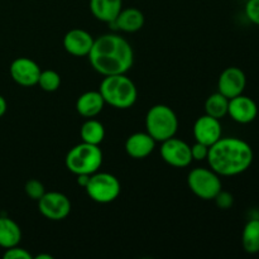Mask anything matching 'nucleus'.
<instances>
[{
  "mask_svg": "<svg viewBox=\"0 0 259 259\" xmlns=\"http://www.w3.org/2000/svg\"><path fill=\"white\" fill-rule=\"evenodd\" d=\"M88 57L94 70L100 75H121L133 66L134 51L125 38L115 33H106L94 40Z\"/></svg>",
  "mask_w": 259,
  "mask_h": 259,
  "instance_id": "nucleus-1",
  "label": "nucleus"
},
{
  "mask_svg": "<svg viewBox=\"0 0 259 259\" xmlns=\"http://www.w3.org/2000/svg\"><path fill=\"white\" fill-rule=\"evenodd\" d=\"M253 149L240 138H220L209 147L207 163L219 176H237L247 171L253 163Z\"/></svg>",
  "mask_w": 259,
  "mask_h": 259,
  "instance_id": "nucleus-2",
  "label": "nucleus"
},
{
  "mask_svg": "<svg viewBox=\"0 0 259 259\" xmlns=\"http://www.w3.org/2000/svg\"><path fill=\"white\" fill-rule=\"evenodd\" d=\"M99 93L108 105L115 109H129L138 99L137 86L125 73L105 76L101 81Z\"/></svg>",
  "mask_w": 259,
  "mask_h": 259,
  "instance_id": "nucleus-3",
  "label": "nucleus"
},
{
  "mask_svg": "<svg viewBox=\"0 0 259 259\" xmlns=\"http://www.w3.org/2000/svg\"><path fill=\"white\" fill-rule=\"evenodd\" d=\"M103 152L95 144L81 142L67 152L65 158L66 167L73 175H93L103 164Z\"/></svg>",
  "mask_w": 259,
  "mask_h": 259,
  "instance_id": "nucleus-4",
  "label": "nucleus"
},
{
  "mask_svg": "<svg viewBox=\"0 0 259 259\" xmlns=\"http://www.w3.org/2000/svg\"><path fill=\"white\" fill-rule=\"evenodd\" d=\"M179 118L172 108L164 104H157L146 115V132L156 142H163L176 136Z\"/></svg>",
  "mask_w": 259,
  "mask_h": 259,
  "instance_id": "nucleus-5",
  "label": "nucleus"
},
{
  "mask_svg": "<svg viewBox=\"0 0 259 259\" xmlns=\"http://www.w3.org/2000/svg\"><path fill=\"white\" fill-rule=\"evenodd\" d=\"M85 190L93 201L98 204H109L118 199L121 186L114 175L108 172H95L90 175Z\"/></svg>",
  "mask_w": 259,
  "mask_h": 259,
  "instance_id": "nucleus-6",
  "label": "nucleus"
},
{
  "mask_svg": "<svg viewBox=\"0 0 259 259\" xmlns=\"http://www.w3.org/2000/svg\"><path fill=\"white\" fill-rule=\"evenodd\" d=\"M187 185L192 194L201 200H214L223 190L220 176L211 168L197 167L187 176Z\"/></svg>",
  "mask_w": 259,
  "mask_h": 259,
  "instance_id": "nucleus-7",
  "label": "nucleus"
},
{
  "mask_svg": "<svg viewBox=\"0 0 259 259\" xmlns=\"http://www.w3.org/2000/svg\"><path fill=\"white\" fill-rule=\"evenodd\" d=\"M37 202L40 214L52 222L66 219L71 212L70 199L62 192L48 191Z\"/></svg>",
  "mask_w": 259,
  "mask_h": 259,
  "instance_id": "nucleus-8",
  "label": "nucleus"
},
{
  "mask_svg": "<svg viewBox=\"0 0 259 259\" xmlns=\"http://www.w3.org/2000/svg\"><path fill=\"white\" fill-rule=\"evenodd\" d=\"M161 143V157L169 166L184 168L194 161L191 156V147L186 142L172 137Z\"/></svg>",
  "mask_w": 259,
  "mask_h": 259,
  "instance_id": "nucleus-9",
  "label": "nucleus"
},
{
  "mask_svg": "<svg viewBox=\"0 0 259 259\" xmlns=\"http://www.w3.org/2000/svg\"><path fill=\"white\" fill-rule=\"evenodd\" d=\"M9 71L15 83L24 88H30L38 83L42 70L35 61L28 57H18L12 62Z\"/></svg>",
  "mask_w": 259,
  "mask_h": 259,
  "instance_id": "nucleus-10",
  "label": "nucleus"
},
{
  "mask_svg": "<svg viewBox=\"0 0 259 259\" xmlns=\"http://www.w3.org/2000/svg\"><path fill=\"white\" fill-rule=\"evenodd\" d=\"M247 86V76L239 67H228L220 73L218 91L228 99L242 95Z\"/></svg>",
  "mask_w": 259,
  "mask_h": 259,
  "instance_id": "nucleus-11",
  "label": "nucleus"
},
{
  "mask_svg": "<svg viewBox=\"0 0 259 259\" xmlns=\"http://www.w3.org/2000/svg\"><path fill=\"white\" fill-rule=\"evenodd\" d=\"M223 129L220 124V119L205 115L199 116L194 124V137L195 141L199 143L210 147L217 143L222 138Z\"/></svg>",
  "mask_w": 259,
  "mask_h": 259,
  "instance_id": "nucleus-12",
  "label": "nucleus"
},
{
  "mask_svg": "<svg viewBox=\"0 0 259 259\" xmlns=\"http://www.w3.org/2000/svg\"><path fill=\"white\" fill-rule=\"evenodd\" d=\"M228 115L239 124L252 123L258 115L257 103L252 98L243 95V94L229 99Z\"/></svg>",
  "mask_w": 259,
  "mask_h": 259,
  "instance_id": "nucleus-13",
  "label": "nucleus"
},
{
  "mask_svg": "<svg viewBox=\"0 0 259 259\" xmlns=\"http://www.w3.org/2000/svg\"><path fill=\"white\" fill-rule=\"evenodd\" d=\"M95 38L85 29L75 28L68 30L63 37V48L75 57H85L90 53Z\"/></svg>",
  "mask_w": 259,
  "mask_h": 259,
  "instance_id": "nucleus-14",
  "label": "nucleus"
},
{
  "mask_svg": "<svg viewBox=\"0 0 259 259\" xmlns=\"http://www.w3.org/2000/svg\"><path fill=\"white\" fill-rule=\"evenodd\" d=\"M157 142L147 132H138L128 137L124 148L126 154L134 159L147 158L156 148Z\"/></svg>",
  "mask_w": 259,
  "mask_h": 259,
  "instance_id": "nucleus-15",
  "label": "nucleus"
},
{
  "mask_svg": "<svg viewBox=\"0 0 259 259\" xmlns=\"http://www.w3.org/2000/svg\"><path fill=\"white\" fill-rule=\"evenodd\" d=\"M104 106H105V101H104L101 94L95 90L86 91L82 95L78 96L77 101H76V110L83 118H95L96 115L103 111Z\"/></svg>",
  "mask_w": 259,
  "mask_h": 259,
  "instance_id": "nucleus-16",
  "label": "nucleus"
},
{
  "mask_svg": "<svg viewBox=\"0 0 259 259\" xmlns=\"http://www.w3.org/2000/svg\"><path fill=\"white\" fill-rule=\"evenodd\" d=\"M109 24L114 25L113 28H116L118 30L125 33H134L142 29L144 25V15L137 8H126L121 9L115 20Z\"/></svg>",
  "mask_w": 259,
  "mask_h": 259,
  "instance_id": "nucleus-17",
  "label": "nucleus"
},
{
  "mask_svg": "<svg viewBox=\"0 0 259 259\" xmlns=\"http://www.w3.org/2000/svg\"><path fill=\"white\" fill-rule=\"evenodd\" d=\"M121 9L123 0H90L91 13L100 22H114Z\"/></svg>",
  "mask_w": 259,
  "mask_h": 259,
  "instance_id": "nucleus-18",
  "label": "nucleus"
},
{
  "mask_svg": "<svg viewBox=\"0 0 259 259\" xmlns=\"http://www.w3.org/2000/svg\"><path fill=\"white\" fill-rule=\"evenodd\" d=\"M22 240L20 227L13 219L8 217H0V247L8 248L19 245Z\"/></svg>",
  "mask_w": 259,
  "mask_h": 259,
  "instance_id": "nucleus-19",
  "label": "nucleus"
},
{
  "mask_svg": "<svg viewBox=\"0 0 259 259\" xmlns=\"http://www.w3.org/2000/svg\"><path fill=\"white\" fill-rule=\"evenodd\" d=\"M80 137L81 141L85 142V143L100 146L101 142L105 138V128L99 120L94 118H89L81 125Z\"/></svg>",
  "mask_w": 259,
  "mask_h": 259,
  "instance_id": "nucleus-20",
  "label": "nucleus"
},
{
  "mask_svg": "<svg viewBox=\"0 0 259 259\" xmlns=\"http://www.w3.org/2000/svg\"><path fill=\"white\" fill-rule=\"evenodd\" d=\"M243 249L249 254L259 253V218L252 219L245 224L242 234Z\"/></svg>",
  "mask_w": 259,
  "mask_h": 259,
  "instance_id": "nucleus-21",
  "label": "nucleus"
},
{
  "mask_svg": "<svg viewBox=\"0 0 259 259\" xmlns=\"http://www.w3.org/2000/svg\"><path fill=\"white\" fill-rule=\"evenodd\" d=\"M228 106H229V99L218 91L211 94L205 101V114L212 118L223 119L228 115Z\"/></svg>",
  "mask_w": 259,
  "mask_h": 259,
  "instance_id": "nucleus-22",
  "label": "nucleus"
},
{
  "mask_svg": "<svg viewBox=\"0 0 259 259\" xmlns=\"http://www.w3.org/2000/svg\"><path fill=\"white\" fill-rule=\"evenodd\" d=\"M38 86L46 93H55L61 86V76L55 70L40 71L39 78H38Z\"/></svg>",
  "mask_w": 259,
  "mask_h": 259,
  "instance_id": "nucleus-23",
  "label": "nucleus"
},
{
  "mask_svg": "<svg viewBox=\"0 0 259 259\" xmlns=\"http://www.w3.org/2000/svg\"><path fill=\"white\" fill-rule=\"evenodd\" d=\"M24 191L25 194H27V196L29 197V199L34 200V201H38V200L46 194V189L45 186H43V184L35 179L27 181V184H25L24 186Z\"/></svg>",
  "mask_w": 259,
  "mask_h": 259,
  "instance_id": "nucleus-24",
  "label": "nucleus"
},
{
  "mask_svg": "<svg viewBox=\"0 0 259 259\" xmlns=\"http://www.w3.org/2000/svg\"><path fill=\"white\" fill-rule=\"evenodd\" d=\"M4 259H32L33 255L24 248L15 245V247L8 248L5 249V253L3 254Z\"/></svg>",
  "mask_w": 259,
  "mask_h": 259,
  "instance_id": "nucleus-25",
  "label": "nucleus"
},
{
  "mask_svg": "<svg viewBox=\"0 0 259 259\" xmlns=\"http://www.w3.org/2000/svg\"><path fill=\"white\" fill-rule=\"evenodd\" d=\"M245 15L253 24L259 25V0H248L245 4Z\"/></svg>",
  "mask_w": 259,
  "mask_h": 259,
  "instance_id": "nucleus-26",
  "label": "nucleus"
},
{
  "mask_svg": "<svg viewBox=\"0 0 259 259\" xmlns=\"http://www.w3.org/2000/svg\"><path fill=\"white\" fill-rule=\"evenodd\" d=\"M214 200L217 202V206L223 210L230 209L233 206V204H234V197H233V195L230 192L223 191V190L215 196Z\"/></svg>",
  "mask_w": 259,
  "mask_h": 259,
  "instance_id": "nucleus-27",
  "label": "nucleus"
},
{
  "mask_svg": "<svg viewBox=\"0 0 259 259\" xmlns=\"http://www.w3.org/2000/svg\"><path fill=\"white\" fill-rule=\"evenodd\" d=\"M207 154H209V147L205 144L196 142L194 146H191V156L194 161H204L207 158Z\"/></svg>",
  "mask_w": 259,
  "mask_h": 259,
  "instance_id": "nucleus-28",
  "label": "nucleus"
},
{
  "mask_svg": "<svg viewBox=\"0 0 259 259\" xmlns=\"http://www.w3.org/2000/svg\"><path fill=\"white\" fill-rule=\"evenodd\" d=\"M89 179H90V175H77L78 186H81L85 189L86 185H88V182H89Z\"/></svg>",
  "mask_w": 259,
  "mask_h": 259,
  "instance_id": "nucleus-29",
  "label": "nucleus"
},
{
  "mask_svg": "<svg viewBox=\"0 0 259 259\" xmlns=\"http://www.w3.org/2000/svg\"><path fill=\"white\" fill-rule=\"evenodd\" d=\"M7 109H8V104L7 100L4 99V96L0 95V118L7 113Z\"/></svg>",
  "mask_w": 259,
  "mask_h": 259,
  "instance_id": "nucleus-30",
  "label": "nucleus"
},
{
  "mask_svg": "<svg viewBox=\"0 0 259 259\" xmlns=\"http://www.w3.org/2000/svg\"><path fill=\"white\" fill-rule=\"evenodd\" d=\"M35 258L37 259H52L53 257L51 254H38Z\"/></svg>",
  "mask_w": 259,
  "mask_h": 259,
  "instance_id": "nucleus-31",
  "label": "nucleus"
}]
</instances>
